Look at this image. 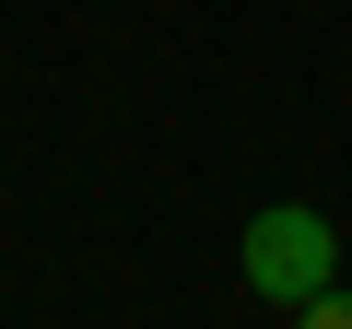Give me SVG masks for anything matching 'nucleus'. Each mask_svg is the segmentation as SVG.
<instances>
[{"label":"nucleus","instance_id":"2","mask_svg":"<svg viewBox=\"0 0 352 329\" xmlns=\"http://www.w3.org/2000/svg\"><path fill=\"white\" fill-rule=\"evenodd\" d=\"M294 329H352V282H317V294L294 306Z\"/></svg>","mask_w":352,"mask_h":329},{"label":"nucleus","instance_id":"1","mask_svg":"<svg viewBox=\"0 0 352 329\" xmlns=\"http://www.w3.org/2000/svg\"><path fill=\"white\" fill-rule=\"evenodd\" d=\"M235 270L258 306H305L317 282H340V224L317 200H258V224L235 235Z\"/></svg>","mask_w":352,"mask_h":329}]
</instances>
